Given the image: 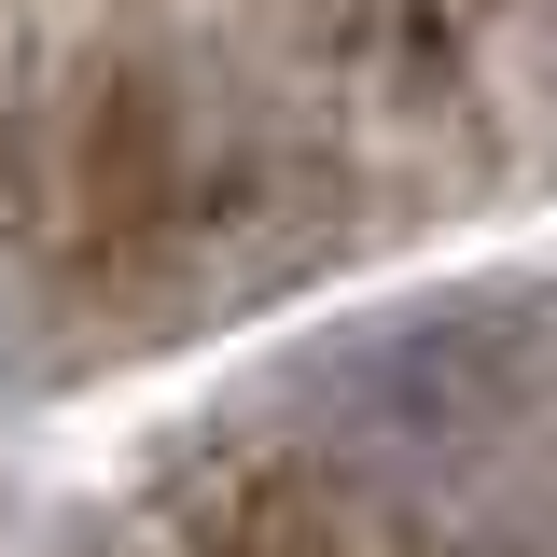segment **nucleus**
<instances>
[{
	"mask_svg": "<svg viewBox=\"0 0 557 557\" xmlns=\"http://www.w3.org/2000/svg\"><path fill=\"white\" fill-rule=\"evenodd\" d=\"M293 418L362 460V474H460L502 460L516 432L557 418V293L544 278H474V293H418L391 321L335 335L293 376Z\"/></svg>",
	"mask_w": 557,
	"mask_h": 557,
	"instance_id": "nucleus-1",
	"label": "nucleus"
}]
</instances>
